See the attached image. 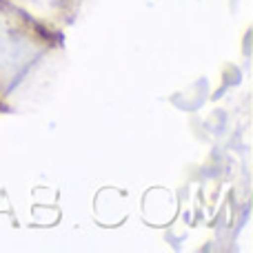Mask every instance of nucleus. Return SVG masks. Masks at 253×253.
I'll return each instance as SVG.
<instances>
[]
</instances>
